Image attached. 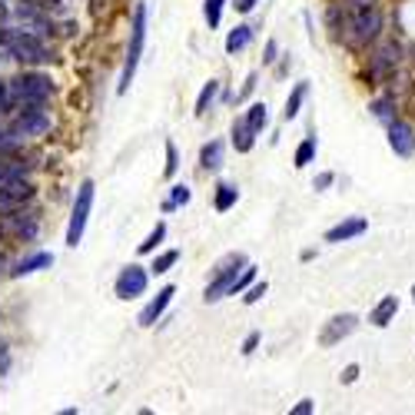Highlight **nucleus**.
<instances>
[{"instance_id": "obj_1", "label": "nucleus", "mask_w": 415, "mask_h": 415, "mask_svg": "<svg viewBox=\"0 0 415 415\" xmlns=\"http://www.w3.org/2000/svg\"><path fill=\"white\" fill-rule=\"evenodd\" d=\"M143 44H147V3L140 0L133 10V30H130V47H127V63H123V74H120V93H127L130 83H133L136 63H140V54H143Z\"/></svg>"}, {"instance_id": "obj_2", "label": "nucleus", "mask_w": 415, "mask_h": 415, "mask_svg": "<svg viewBox=\"0 0 415 415\" xmlns=\"http://www.w3.org/2000/svg\"><path fill=\"white\" fill-rule=\"evenodd\" d=\"M382 33V10L372 3V7H352L349 17V44L366 47Z\"/></svg>"}, {"instance_id": "obj_3", "label": "nucleus", "mask_w": 415, "mask_h": 415, "mask_svg": "<svg viewBox=\"0 0 415 415\" xmlns=\"http://www.w3.org/2000/svg\"><path fill=\"white\" fill-rule=\"evenodd\" d=\"M246 269V256H239V252H233V256H226L222 259V266L216 269V279L206 286V293H203V299L206 302H220L222 296H233V286H236L239 272Z\"/></svg>"}, {"instance_id": "obj_4", "label": "nucleus", "mask_w": 415, "mask_h": 415, "mask_svg": "<svg viewBox=\"0 0 415 415\" xmlns=\"http://www.w3.org/2000/svg\"><path fill=\"white\" fill-rule=\"evenodd\" d=\"M10 93H14L17 104H44L54 93V83L44 74H17L10 80Z\"/></svg>"}, {"instance_id": "obj_5", "label": "nucleus", "mask_w": 415, "mask_h": 415, "mask_svg": "<svg viewBox=\"0 0 415 415\" xmlns=\"http://www.w3.org/2000/svg\"><path fill=\"white\" fill-rule=\"evenodd\" d=\"M93 179H83L80 190H76V200H74V213H70V229H67V246H80L83 239V226H87V216L93 209Z\"/></svg>"}, {"instance_id": "obj_6", "label": "nucleus", "mask_w": 415, "mask_h": 415, "mask_svg": "<svg viewBox=\"0 0 415 415\" xmlns=\"http://www.w3.org/2000/svg\"><path fill=\"white\" fill-rule=\"evenodd\" d=\"M7 50L20 63H44V60H50V50H47L44 40H37L33 33H24V30L7 33Z\"/></svg>"}, {"instance_id": "obj_7", "label": "nucleus", "mask_w": 415, "mask_h": 415, "mask_svg": "<svg viewBox=\"0 0 415 415\" xmlns=\"http://www.w3.org/2000/svg\"><path fill=\"white\" fill-rule=\"evenodd\" d=\"M147 282H149V276H147V269L143 266H136V263H130V266L123 269L117 276V299H136V296H143L147 293Z\"/></svg>"}, {"instance_id": "obj_8", "label": "nucleus", "mask_w": 415, "mask_h": 415, "mask_svg": "<svg viewBox=\"0 0 415 415\" xmlns=\"http://www.w3.org/2000/svg\"><path fill=\"white\" fill-rule=\"evenodd\" d=\"M389 147H392V153L402 156V160L415 156V127L412 123L392 120V123H389Z\"/></svg>"}, {"instance_id": "obj_9", "label": "nucleus", "mask_w": 415, "mask_h": 415, "mask_svg": "<svg viewBox=\"0 0 415 415\" xmlns=\"http://www.w3.org/2000/svg\"><path fill=\"white\" fill-rule=\"evenodd\" d=\"M402 60V50L396 40H389V44H382L375 54L369 57V70H372V80H382V76H389L396 67H399Z\"/></svg>"}, {"instance_id": "obj_10", "label": "nucleus", "mask_w": 415, "mask_h": 415, "mask_svg": "<svg viewBox=\"0 0 415 415\" xmlns=\"http://www.w3.org/2000/svg\"><path fill=\"white\" fill-rule=\"evenodd\" d=\"M359 326V316H352V312H342V316H332L326 323V329H323V336H319V345H336V342H342L345 336H352Z\"/></svg>"}, {"instance_id": "obj_11", "label": "nucleus", "mask_w": 415, "mask_h": 415, "mask_svg": "<svg viewBox=\"0 0 415 415\" xmlns=\"http://www.w3.org/2000/svg\"><path fill=\"white\" fill-rule=\"evenodd\" d=\"M33 196V186L24 179H3L0 183V209H17Z\"/></svg>"}, {"instance_id": "obj_12", "label": "nucleus", "mask_w": 415, "mask_h": 415, "mask_svg": "<svg viewBox=\"0 0 415 415\" xmlns=\"http://www.w3.org/2000/svg\"><path fill=\"white\" fill-rule=\"evenodd\" d=\"M173 296H177V286H163V289L156 293V299H153L147 309L140 312V326H147V329L156 326V319H160V316L166 312V306L173 302Z\"/></svg>"}, {"instance_id": "obj_13", "label": "nucleus", "mask_w": 415, "mask_h": 415, "mask_svg": "<svg viewBox=\"0 0 415 415\" xmlns=\"http://www.w3.org/2000/svg\"><path fill=\"white\" fill-rule=\"evenodd\" d=\"M369 229V222L362 220V216H352V220H342V222H336L332 229L326 233V243H345V239H356V236H362Z\"/></svg>"}, {"instance_id": "obj_14", "label": "nucleus", "mask_w": 415, "mask_h": 415, "mask_svg": "<svg viewBox=\"0 0 415 415\" xmlns=\"http://www.w3.org/2000/svg\"><path fill=\"white\" fill-rule=\"evenodd\" d=\"M396 312H399V299L396 296H382L379 302H375V309L369 312V323L379 329H386L392 319H396Z\"/></svg>"}, {"instance_id": "obj_15", "label": "nucleus", "mask_w": 415, "mask_h": 415, "mask_svg": "<svg viewBox=\"0 0 415 415\" xmlns=\"http://www.w3.org/2000/svg\"><path fill=\"white\" fill-rule=\"evenodd\" d=\"M50 263H54V256H50V252H33V256H27V259L14 263L10 276H14V279H20V276H30V272H37V269H47Z\"/></svg>"}, {"instance_id": "obj_16", "label": "nucleus", "mask_w": 415, "mask_h": 415, "mask_svg": "<svg viewBox=\"0 0 415 415\" xmlns=\"http://www.w3.org/2000/svg\"><path fill=\"white\" fill-rule=\"evenodd\" d=\"M7 229H10L14 236L30 239L37 233V216H33V213H10V216H7Z\"/></svg>"}, {"instance_id": "obj_17", "label": "nucleus", "mask_w": 415, "mask_h": 415, "mask_svg": "<svg viewBox=\"0 0 415 415\" xmlns=\"http://www.w3.org/2000/svg\"><path fill=\"white\" fill-rule=\"evenodd\" d=\"M252 143H256V130L246 123V117L236 120L233 123V147H236V153H250Z\"/></svg>"}, {"instance_id": "obj_18", "label": "nucleus", "mask_w": 415, "mask_h": 415, "mask_svg": "<svg viewBox=\"0 0 415 415\" xmlns=\"http://www.w3.org/2000/svg\"><path fill=\"white\" fill-rule=\"evenodd\" d=\"M252 44V27L250 24H239L236 30H229V37H226V54H239V50H246Z\"/></svg>"}, {"instance_id": "obj_19", "label": "nucleus", "mask_w": 415, "mask_h": 415, "mask_svg": "<svg viewBox=\"0 0 415 415\" xmlns=\"http://www.w3.org/2000/svg\"><path fill=\"white\" fill-rule=\"evenodd\" d=\"M200 166H203V170H220L222 166V143L220 140H209L206 147L200 149Z\"/></svg>"}, {"instance_id": "obj_20", "label": "nucleus", "mask_w": 415, "mask_h": 415, "mask_svg": "<svg viewBox=\"0 0 415 415\" xmlns=\"http://www.w3.org/2000/svg\"><path fill=\"white\" fill-rule=\"evenodd\" d=\"M306 93H309V83H296L293 93H289V100H286V110H282V120H296L299 117V106L306 100Z\"/></svg>"}, {"instance_id": "obj_21", "label": "nucleus", "mask_w": 415, "mask_h": 415, "mask_svg": "<svg viewBox=\"0 0 415 415\" xmlns=\"http://www.w3.org/2000/svg\"><path fill=\"white\" fill-rule=\"evenodd\" d=\"M369 110H372V117L382 120L389 127V123L396 120V97H379V100H372L369 104Z\"/></svg>"}, {"instance_id": "obj_22", "label": "nucleus", "mask_w": 415, "mask_h": 415, "mask_svg": "<svg viewBox=\"0 0 415 415\" xmlns=\"http://www.w3.org/2000/svg\"><path fill=\"white\" fill-rule=\"evenodd\" d=\"M236 200H239V190L233 183H220V186H216V209H220V213L233 209L236 206Z\"/></svg>"}, {"instance_id": "obj_23", "label": "nucleus", "mask_w": 415, "mask_h": 415, "mask_svg": "<svg viewBox=\"0 0 415 415\" xmlns=\"http://www.w3.org/2000/svg\"><path fill=\"white\" fill-rule=\"evenodd\" d=\"M246 123H250L256 133H263V130H266V123H269V110H266V104H252L250 110H246Z\"/></svg>"}, {"instance_id": "obj_24", "label": "nucleus", "mask_w": 415, "mask_h": 415, "mask_svg": "<svg viewBox=\"0 0 415 415\" xmlns=\"http://www.w3.org/2000/svg\"><path fill=\"white\" fill-rule=\"evenodd\" d=\"M216 93H220V83H216V80H209L206 87H203V93H200V100H196V117H206L209 106H213V100H216Z\"/></svg>"}, {"instance_id": "obj_25", "label": "nucleus", "mask_w": 415, "mask_h": 415, "mask_svg": "<svg viewBox=\"0 0 415 415\" xmlns=\"http://www.w3.org/2000/svg\"><path fill=\"white\" fill-rule=\"evenodd\" d=\"M312 156H316V136H306V140H302V143L296 147V156H293L296 170L309 166V163H312Z\"/></svg>"}, {"instance_id": "obj_26", "label": "nucleus", "mask_w": 415, "mask_h": 415, "mask_svg": "<svg viewBox=\"0 0 415 415\" xmlns=\"http://www.w3.org/2000/svg\"><path fill=\"white\" fill-rule=\"evenodd\" d=\"M190 186L186 183H179V186H173V193H170V200L163 203V209L170 213V209H177V206H183V203H190Z\"/></svg>"}, {"instance_id": "obj_27", "label": "nucleus", "mask_w": 415, "mask_h": 415, "mask_svg": "<svg viewBox=\"0 0 415 415\" xmlns=\"http://www.w3.org/2000/svg\"><path fill=\"white\" fill-rule=\"evenodd\" d=\"M163 236H166V226H163V222H156V229H153V233H149V236L140 243V256H147V252L156 250V246L163 243Z\"/></svg>"}, {"instance_id": "obj_28", "label": "nucleus", "mask_w": 415, "mask_h": 415, "mask_svg": "<svg viewBox=\"0 0 415 415\" xmlns=\"http://www.w3.org/2000/svg\"><path fill=\"white\" fill-rule=\"evenodd\" d=\"M222 3H226V0H206V3H203V17H206V24H209V27H220Z\"/></svg>"}, {"instance_id": "obj_29", "label": "nucleus", "mask_w": 415, "mask_h": 415, "mask_svg": "<svg viewBox=\"0 0 415 415\" xmlns=\"http://www.w3.org/2000/svg\"><path fill=\"white\" fill-rule=\"evenodd\" d=\"M177 259H179V250H170V252H163V256H156V259H153V272H166L170 266H177Z\"/></svg>"}, {"instance_id": "obj_30", "label": "nucleus", "mask_w": 415, "mask_h": 415, "mask_svg": "<svg viewBox=\"0 0 415 415\" xmlns=\"http://www.w3.org/2000/svg\"><path fill=\"white\" fill-rule=\"evenodd\" d=\"M266 282H256V286H250V293H246V296H243V302H246V306H252V302H259V299L266 296Z\"/></svg>"}, {"instance_id": "obj_31", "label": "nucleus", "mask_w": 415, "mask_h": 415, "mask_svg": "<svg viewBox=\"0 0 415 415\" xmlns=\"http://www.w3.org/2000/svg\"><path fill=\"white\" fill-rule=\"evenodd\" d=\"M177 166H179V160H177V147L166 140V177H173L177 173Z\"/></svg>"}, {"instance_id": "obj_32", "label": "nucleus", "mask_w": 415, "mask_h": 415, "mask_svg": "<svg viewBox=\"0 0 415 415\" xmlns=\"http://www.w3.org/2000/svg\"><path fill=\"white\" fill-rule=\"evenodd\" d=\"M356 379H359V366H356V362H352V366H345V369H342L339 382H342V386H352Z\"/></svg>"}, {"instance_id": "obj_33", "label": "nucleus", "mask_w": 415, "mask_h": 415, "mask_svg": "<svg viewBox=\"0 0 415 415\" xmlns=\"http://www.w3.org/2000/svg\"><path fill=\"white\" fill-rule=\"evenodd\" d=\"M332 173H319V177L312 179V190H326V186H332Z\"/></svg>"}, {"instance_id": "obj_34", "label": "nucleus", "mask_w": 415, "mask_h": 415, "mask_svg": "<svg viewBox=\"0 0 415 415\" xmlns=\"http://www.w3.org/2000/svg\"><path fill=\"white\" fill-rule=\"evenodd\" d=\"M312 409H316V402H312V399H302L299 405H293V415H309Z\"/></svg>"}, {"instance_id": "obj_35", "label": "nucleus", "mask_w": 415, "mask_h": 415, "mask_svg": "<svg viewBox=\"0 0 415 415\" xmlns=\"http://www.w3.org/2000/svg\"><path fill=\"white\" fill-rule=\"evenodd\" d=\"M256 345H259V332H250V336H246V342H243V356H250Z\"/></svg>"}, {"instance_id": "obj_36", "label": "nucleus", "mask_w": 415, "mask_h": 415, "mask_svg": "<svg viewBox=\"0 0 415 415\" xmlns=\"http://www.w3.org/2000/svg\"><path fill=\"white\" fill-rule=\"evenodd\" d=\"M256 3H259V0H233V7H236L239 14H250V10L256 7Z\"/></svg>"}, {"instance_id": "obj_37", "label": "nucleus", "mask_w": 415, "mask_h": 415, "mask_svg": "<svg viewBox=\"0 0 415 415\" xmlns=\"http://www.w3.org/2000/svg\"><path fill=\"white\" fill-rule=\"evenodd\" d=\"M276 54H279V47H276V40H269V44H266V57H263V63H272V60H276Z\"/></svg>"}, {"instance_id": "obj_38", "label": "nucleus", "mask_w": 415, "mask_h": 415, "mask_svg": "<svg viewBox=\"0 0 415 415\" xmlns=\"http://www.w3.org/2000/svg\"><path fill=\"white\" fill-rule=\"evenodd\" d=\"M252 87H256V74H250V80H246V87H243V93H239V97H250Z\"/></svg>"}, {"instance_id": "obj_39", "label": "nucleus", "mask_w": 415, "mask_h": 415, "mask_svg": "<svg viewBox=\"0 0 415 415\" xmlns=\"http://www.w3.org/2000/svg\"><path fill=\"white\" fill-rule=\"evenodd\" d=\"M372 3H375V0H349V10H352V7H372Z\"/></svg>"}, {"instance_id": "obj_40", "label": "nucleus", "mask_w": 415, "mask_h": 415, "mask_svg": "<svg viewBox=\"0 0 415 415\" xmlns=\"http://www.w3.org/2000/svg\"><path fill=\"white\" fill-rule=\"evenodd\" d=\"M0 17H7V7H3V3H0Z\"/></svg>"}, {"instance_id": "obj_41", "label": "nucleus", "mask_w": 415, "mask_h": 415, "mask_svg": "<svg viewBox=\"0 0 415 415\" xmlns=\"http://www.w3.org/2000/svg\"><path fill=\"white\" fill-rule=\"evenodd\" d=\"M412 302H415V286H412Z\"/></svg>"}]
</instances>
